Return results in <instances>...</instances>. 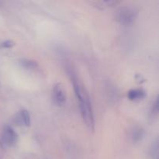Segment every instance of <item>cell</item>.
Masks as SVG:
<instances>
[{
	"label": "cell",
	"instance_id": "1",
	"mask_svg": "<svg viewBox=\"0 0 159 159\" xmlns=\"http://www.w3.org/2000/svg\"><path fill=\"white\" fill-rule=\"evenodd\" d=\"M72 80L73 83H74L75 95L77 96V99L79 101V105H80L79 107H80L82 118H83L86 125L89 128L93 129V127H94V116H93V108H92L89 97L85 89L82 88V86L79 84L77 79L74 78Z\"/></svg>",
	"mask_w": 159,
	"mask_h": 159
},
{
	"label": "cell",
	"instance_id": "2",
	"mask_svg": "<svg viewBox=\"0 0 159 159\" xmlns=\"http://www.w3.org/2000/svg\"><path fill=\"white\" fill-rule=\"evenodd\" d=\"M137 16H138V11L134 8L127 6L119 9L116 13V19L122 25L129 26L135 21Z\"/></svg>",
	"mask_w": 159,
	"mask_h": 159
},
{
	"label": "cell",
	"instance_id": "3",
	"mask_svg": "<svg viewBox=\"0 0 159 159\" xmlns=\"http://www.w3.org/2000/svg\"><path fill=\"white\" fill-rule=\"evenodd\" d=\"M2 141L8 147L13 146L17 141V134L10 126H5L2 129L1 134Z\"/></svg>",
	"mask_w": 159,
	"mask_h": 159
},
{
	"label": "cell",
	"instance_id": "4",
	"mask_svg": "<svg viewBox=\"0 0 159 159\" xmlns=\"http://www.w3.org/2000/svg\"><path fill=\"white\" fill-rule=\"evenodd\" d=\"M53 99L57 106H62L66 102L65 92L61 84L57 83L53 88Z\"/></svg>",
	"mask_w": 159,
	"mask_h": 159
},
{
	"label": "cell",
	"instance_id": "5",
	"mask_svg": "<svg viewBox=\"0 0 159 159\" xmlns=\"http://www.w3.org/2000/svg\"><path fill=\"white\" fill-rule=\"evenodd\" d=\"M16 124L20 126L28 127L30 124V116L27 110H23L19 111L14 118Z\"/></svg>",
	"mask_w": 159,
	"mask_h": 159
},
{
	"label": "cell",
	"instance_id": "6",
	"mask_svg": "<svg viewBox=\"0 0 159 159\" xmlns=\"http://www.w3.org/2000/svg\"><path fill=\"white\" fill-rule=\"evenodd\" d=\"M146 96L145 92L141 89H131L129 91L127 96L129 99L131 101H137L141 100L144 99Z\"/></svg>",
	"mask_w": 159,
	"mask_h": 159
},
{
	"label": "cell",
	"instance_id": "7",
	"mask_svg": "<svg viewBox=\"0 0 159 159\" xmlns=\"http://www.w3.org/2000/svg\"><path fill=\"white\" fill-rule=\"evenodd\" d=\"M20 64L23 67L27 69H34V68H37V65L35 61L30 60H27V59H23L20 61Z\"/></svg>",
	"mask_w": 159,
	"mask_h": 159
},
{
	"label": "cell",
	"instance_id": "8",
	"mask_svg": "<svg viewBox=\"0 0 159 159\" xmlns=\"http://www.w3.org/2000/svg\"><path fill=\"white\" fill-rule=\"evenodd\" d=\"M144 135V131L141 128H134V130L132 131V138L134 141H138L142 138Z\"/></svg>",
	"mask_w": 159,
	"mask_h": 159
},
{
	"label": "cell",
	"instance_id": "9",
	"mask_svg": "<svg viewBox=\"0 0 159 159\" xmlns=\"http://www.w3.org/2000/svg\"><path fill=\"white\" fill-rule=\"evenodd\" d=\"M13 45H14L13 41H12V40H6V41L2 43L1 47L2 48H12Z\"/></svg>",
	"mask_w": 159,
	"mask_h": 159
},
{
	"label": "cell",
	"instance_id": "10",
	"mask_svg": "<svg viewBox=\"0 0 159 159\" xmlns=\"http://www.w3.org/2000/svg\"><path fill=\"white\" fill-rule=\"evenodd\" d=\"M158 99H155V102L153 103V107H152V113H158Z\"/></svg>",
	"mask_w": 159,
	"mask_h": 159
}]
</instances>
